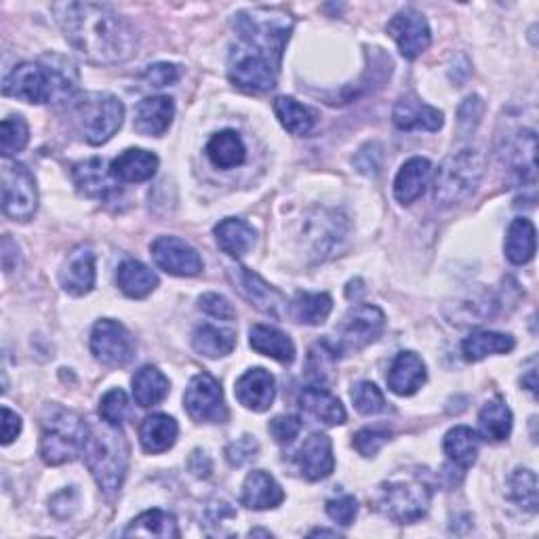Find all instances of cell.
I'll return each instance as SVG.
<instances>
[{
    "mask_svg": "<svg viewBox=\"0 0 539 539\" xmlns=\"http://www.w3.org/2000/svg\"><path fill=\"white\" fill-rule=\"evenodd\" d=\"M135 350V337L123 323L112 318H102L95 323L91 331V352L97 363L112 369L127 367L135 358Z\"/></svg>",
    "mask_w": 539,
    "mask_h": 539,
    "instance_id": "cell-12",
    "label": "cell"
},
{
    "mask_svg": "<svg viewBox=\"0 0 539 539\" xmlns=\"http://www.w3.org/2000/svg\"><path fill=\"white\" fill-rule=\"evenodd\" d=\"M59 283L68 295L83 297L95 287V253L91 247H76L59 274Z\"/></svg>",
    "mask_w": 539,
    "mask_h": 539,
    "instance_id": "cell-20",
    "label": "cell"
},
{
    "mask_svg": "<svg viewBox=\"0 0 539 539\" xmlns=\"http://www.w3.org/2000/svg\"><path fill=\"white\" fill-rule=\"evenodd\" d=\"M506 495L512 504H516L521 510L535 514L537 512V476L529 468H516L508 476Z\"/></svg>",
    "mask_w": 539,
    "mask_h": 539,
    "instance_id": "cell-45",
    "label": "cell"
},
{
    "mask_svg": "<svg viewBox=\"0 0 539 539\" xmlns=\"http://www.w3.org/2000/svg\"><path fill=\"white\" fill-rule=\"evenodd\" d=\"M478 428L491 443H502L512 432V411L502 398H493L478 413Z\"/></svg>",
    "mask_w": 539,
    "mask_h": 539,
    "instance_id": "cell-42",
    "label": "cell"
},
{
    "mask_svg": "<svg viewBox=\"0 0 539 539\" xmlns=\"http://www.w3.org/2000/svg\"><path fill=\"white\" fill-rule=\"evenodd\" d=\"M30 129L22 116H9L0 125V152L5 158L15 156L28 146Z\"/></svg>",
    "mask_w": 539,
    "mask_h": 539,
    "instance_id": "cell-47",
    "label": "cell"
},
{
    "mask_svg": "<svg viewBox=\"0 0 539 539\" xmlns=\"http://www.w3.org/2000/svg\"><path fill=\"white\" fill-rule=\"evenodd\" d=\"M194 350L207 358H222L228 356L236 346V333L232 329L201 325L192 333Z\"/></svg>",
    "mask_w": 539,
    "mask_h": 539,
    "instance_id": "cell-41",
    "label": "cell"
},
{
    "mask_svg": "<svg viewBox=\"0 0 539 539\" xmlns=\"http://www.w3.org/2000/svg\"><path fill=\"white\" fill-rule=\"evenodd\" d=\"M386 30L405 59L419 57L424 51H428L432 43V34L426 17L413 7L398 11L388 22Z\"/></svg>",
    "mask_w": 539,
    "mask_h": 539,
    "instance_id": "cell-14",
    "label": "cell"
},
{
    "mask_svg": "<svg viewBox=\"0 0 539 539\" xmlns=\"http://www.w3.org/2000/svg\"><path fill=\"white\" fill-rule=\"evenodd\" d=\"M74 121L87 144L102 146L116 135L125 121V106L110 93H85L74 102Z\"/></svg>",
    "mask_w": 539,
    "mask_h": 539,
    "instance_id": "cell-6",
    "label": "cell"
},
{
    "mask_svg": "<svg viewBox=\"0 0 539 539\" xmlns=\"http://www.w3.org/2000/svg\"><path fill=\"white\" fill-rule=\"evenodd\" d=\"M428 371L422 358L415 352H401L390 365L388 388L398 396H413L426 384Z\"/></svg>",
    "mask_w": 539,
    "mask_h": 539,
    "instance_id": "cell-24",
    "label": "cell"
},
{
    "mask_svg": "<svg viewBox=\"0 0 539 539\" xmlns=\"http://www.w3.org/2000/svg\"><path fill=\"white\" fill-rule=\"evenodd\" d=\"M173 114H175V104L171 97L167 95L146 97L144 102H139L135 108L133 127L139 135L161 137L171 127Z\"/></svg>",
    "mask_w": 539,
    "mask_h": 539,
    "instance_id": "cell-21",
    "label": "cell"
},
{
    "mask_svg": "<svg viewBox=\"0 0 539 539\" xmlns=\"http://www.w3.org/2000/svg\"><path fill=\"white\" fill-rule=\"evenodd\" d=\"M521 382H523V388H527L529 392L537 394V371L535 369H529L527 375L521 379Z\"/></svg>",
    "mask_w": 539,
    "mask_h": 539,
    "instance_id": "cell-61",
    "label": "cell"
},
{
    "mask_svg": "<svg viewBox=\"0 0 539 539\" xmlns=\"http://www.w3.org/2000/svg\"><path fill=\"white\" fill-rule=\"evenodd\" d=\"M268 432L278 445H291L302 432V419L297 415H276L268 424Z\"/></svg>",
    "mask_w": 539,
    "mask_h": 539,
    "instance_id": "cell-51",
    "label": "cell"
},
{
    "mask_svg": "<svg viewBox=\"0 0 539 539\" xmlns=\"http://www.w3.org/2000/svg\"><path fill=\"white\" fill-rule=\"evenodd\" d=\"M83 457L99 489L108 495L121 491L129 470V443L121 426L104 419L89 426Z\"/></svg>",
    "mask_w": 539,
    "mask_h": 539,
    "instance_id": "cell-2",
    "label": "cell"
},
{
    "mask_svg": "<svg viewBox=\"0 0 539 539\" xmlns=\"http://www.w3.org/2000/svg\"><path fill=\"white\" fill-rule=\"evenodd\" d=\"M516 346L514 337L495 331H476L462 342V354L468 363H478L491 354H508Z\"/></svg>",
    "mask_w": 539,
    "mask_h": 539,
    "instance_id": "cell-37",
    "label": "cell"
},
{
    "mask_svg": "<svg viewBox=\"0 0 539 539\" xmlns=\"http://www.w3.org/2000/svg\"><path fill=\"white\" fill-rule=\"evenodd\" d=\"M169 390V379L163 375V371H158L152 365L142 367L133 375V398L142 409L161 405L169 396Z\"/></svg>",
    "mask_w": 539,
    "mask_h": 539,
    "instance_id": "cell-32",
    "label": "cell"
},
{
    "mask_svg": "<svg viewBox=\"0 0 539 539\" xmlns=\"http://www.w3.org/2000/svg\"><path fill=\"white\" fill-rule=\"evenodd\" d=\"M481 116H483V99L478 95H470L464 99V104L459 106L457 110V127H459V133H462V137L470 135L478 123H481Z\"/></svg>",
    "mask_w": 539,
    "mask_h": 539,
    "instance_id": "cell-50",
    "label": "cell"
},
{
    "mask_svg": "<svg viewBox=\"0 0 539 539\" xmlns=\"http://www.w3.org/2000/svg\"><path fill=\"white\" fill-rule=\"evenodd\" d=\"M184 407L198 424H226L230 417L222 384L209 373H198L190 379Z\"/></svg>",
    "mask_w": 539,
    "mask_h": 539,
    "instance_id": "cell-11",
    "label": "cell"
},
{
    "mask_svg": "<svg viewBox=\"0 0 539 539\" xmlns=\"http://www.w3.org/2000/svg\"><path fill=\"white\" fill-rule=\"evenodd\" d=\"M392 121L401 131H438L445 123V114L424 104L415 95H405L398 99L392 110Z\"/></svg>",
    "mask_w": 539,
    "mask_h": 539,
    "instance_id": "cell-18",
    "label": "cell"
},
{
    "mask_svg": "<svg viewBox=\"0 0 539 539\" xmlns=\"http://www.w3.org/2000/svg\"><path fill=\"white\" fill-rule=\"evenodd\" d=\"M89 436V424L59 405H49L41 419V455L45 464L62 466L83 455Z\"/></svg>",
    "mask_w": 539,
    "mask_h": 539,
    "instance_id": "cell-4",
    "label": "cell"
},
{
    "mask_svg": "<svg viewBox=\"0 0 539 539\" xmlns=\"http://www.w3.org/2000/svg\"><path fill=\"white\" fill-rule=\"evenodd\" d=\"M144 81L150 85V87H156V89H163V87H171L175 85L179 78H182V68H179L177 64H169V62H161V64H154V66H148L144 70Z\"/></svg>",
    "mask_w": 539,
    "mask_h": 539,
    "instance_id": "cell-53",
    "label": "cell"
},
{
    "mask_svg": "<svg viewBox=\"0 0 539 539\" xmlns=\"http://www.w3.org/2000/svg\"><path fill=\"white\" fill-rule=\"evenodd\" d=\"M274 112L278 116V121L281 125L297 137H304L308 133H312L314 125H316V116L310 108H306L304 104H299L297 99L293 97H276L274 99Z\"/></svg>",
    "mask_w": 539,
    "mask_h": 539,
    "instance_id": "cell-43",
    "label": "cell"
},
{
    "mask_svg": "<svg viewBox=\"0 0 539 539\" xmlns=\"http://www.w3.org/2000/svg\"><path fill=\"white\" fill-rule=\"evenodd\" d=\"M285 502V491L276 478L264 470L247 474L241 493V504L249 510H274Z\"/></svg>",
    "mask_w": 539,
    "mask_h": 539,
    "instance_id": "cell-23",
    "label": "cell"
},
{
    "mask_svg": "<svg viewBox=\"0 0 539 539\" xmlns=\"http://www.w3.org/2000/svg\"><path fill=\"white\" fill-rule=\"evenodd\" d=\"M230 276H232L238 293H241L247 302L251 306H255L259 312H264L272 318H283L285 312L289 310L285 295L276 287H272L270 283H266L264 278L255 274L253 270H249L245 266H238V268L230 270Z\"/></svg>",
    "mask_w": 539,
    "mask_h": 539,
    "instance_id": "cell-15",
    "label": "cell"
},
{
    "mask_svg": "<svg viewBox=\"0 0 539 539\" xmlns=\"http://www.w3.org/2000/svg\"><path fill=\"white\" fill-rule=\"evenodd\" d=\"M384 329L386 316L382 310L371 304H356L348 310L342 325L337 327L335 344H329L333 346L337 356H350L377 342Z\"/></svg>",
    "mask_w": 539,
    "mask_h": 539,
    "instance_id": "cell-8",
    "label": "cell"
},
{
    "mask_svg": "<svg viewBox=\"0 0 539 539\" xmlns=\"http://www.w3.org/2000/svg\"><path fill=\"white\" fill-rule=\"evenodd\" d=\"M99 417L112 426H121L129 417V398L121 388L104 394L102 401H99Z\"/></svg>",
    "mask_w": 539,
    "mask_h": 539,
    "instance_id": "cell-49",
    "label": "cell"
},
{
    "mask_svg": "<svg viewBox=\"0 0 539 539\" xmlns=\"http://www.w3.org/2000/svg\"><path fill=\"white\" fill-rule=\"evenodd\" d=\"M295 462L299 472L308 481H323L335 470L333 443L327 434H312L308 441L297 451Z\"/></svg>",
    "mask_w": 539,
    "mask_h": 539,
    "instance_id": "cell-19",
    "label": "cell"
},
{
    "mask_svg": "<svg viewBox=\"0 0 539 539\" xmlns=\"http://www.w3.org/2000/svg\"><path fill=\"white\" fill-rule=\"evenodd\" d=\"M495 308H497V299L491 295V291L478 289L476 293L466 295L455 304V314L451 316L453 318L451 323H462V325L485 323L489 316H493Z\"/></svg>",
    "mask_w": 539,
    "mask_h": 539,
    "instance_id": "cell-44",
    "label": "cell"
},
{
    "mask_svg": "<svg viewBox=\"0 0 539 539\" xmlns=\"http://www.w3.org/2000/svg\"><path fill=\"white\" fill-rule=\"evenodd\" d=\"M38 209V188L30 169L5 158L3 163V211L13 222H30Z\"/></svg>",
    "mask_w": 539,
    "mask_h": 539,
    "instance_id": "cell-10",
    "label": "cell"
},
{
    "mask_svg": "<svg viewBox=\"0 0 539 539\" xmlns=\"http://www.w3.org/2000/svg\"><path fill=\"white\" fill-rule=\"evenodd\" d=\"M335 361H337V352L333 350V346L327 342V339L325 342H318L310 348L306 371L316 386L323 388L325 384L331 382Z\"/></svg>",
    "mask_w": 539,
    "mask_h": 539,
    "instance_id": "cell-46",
    "label": "cell"
},
{
    "mask_svg": "<svg viewBox=\"0 0 539 539\" xmlns=\"http://www.w3.org/2000/svg\"><path fill=\"white\" fill-rule=\"evenodd\" d=\"M350 396H352V403H354L356 411L361 415H377V413H384L388 409L384 392L379 390L373 382H358L352 388Z\"/></svg>",
    "mask_w": 539,
    "mask_h": 539,
    "instance_id": "cell-48",
    "label": "cell"
},
{
    "mask_svg": "<svg viewBox=\"0 0 539 539\" xmlns=\"http://www.w3.org/2000/svg\"><path fill=\"white\" fill-rule=\"evenodd\" d=\"M156 169H158V156L142 148L125 150L123 154H118L110 165L114 179L123 184L148 182V179L156 175Z\"/></svg>",
    "mask_w": 539,
    "mask_h": 539,
    "instance_id": "cell-25",
    "label": "cell"
},
{
    "mask_svg": "<svg viewBox=\"0 0 539 539\" xmlns=\"http://www.w3.org/2000/svg\"><path fill=\"white\" fill-rule=\"evenodd\" d=\"M234 394L245 409L255 411V413H264L272 407L274 396H276V382L274 375L266 371L264 367H255L243 373L236 379Z\"/></svg>",
    "mask_w": 539,
    "mask_h": 539,
    "instance_id": "cell-17",
    "label": "cell"
},
{
    "mask_svg": "<svg viewBox=\"0 0 539 539\" xmlns=\"http://www.w3.org/2000/svg\"><path fill=\"white\" fill-rule=\"evenodd\" d=\"M213 232H215V241L219 249L236 259L247 255L253 249L255 238H257V232L253 230V226L247 224L245 219H236V217L222 219Z\"/></svg>",
    "mask_w": 539,
    "mask_h": 539,
    "instance_id": "cell-29",
    "label": "cell"
},
{
    "mask_svg": "<svg viewBox=\"0 0 539 539\" xmlns=\"http://www.w3.org/2000/svg\"><path fill=\"white\" fill-rule=\"evenodd\" d=\"M53 13L66 41L91 64H123L137 53L139 34L135 26L106 5L57 3Z\"/></svg>",
    "mask_w": 539,
    "mask_h": 539,
    "instance_id": "cell-1",
    "label": "cell"
},
{
    "mask_svg": "<svg viewBox=\"0 0 539 539\" xmlns=\"http://www.w3.org/2000/svg\"><path fill=\"white\" fill-rule=\"evenodd\" d=\"M22 432V417L13 413L9 407H3V445H11Z\"/></svg>",
    "mask_w": 539,
    "mask_h": 539,
    "instance_id": "cell-58",
    "label": "cell"
},
{
    "mask_svg": "<svg viewBox=\"0 0 539 539\" xmlns=\"http://www.w3.org/2000/svg\"><path fill=\"white\" fill-rule=\"evenodd\" d=\"M257 453H259V443H257V438L251 434L241 436L238 441H234L226 447V459H228V464L234 468H241V466L249 464L251 459L257 457Z\"/></svg>",
    "mask_w": 539,
    "mask_h": 539,
    "instance_id": "cell-52",
    "label": "cell"
},
{
    "mask_svg": "<svg viewBox=\"0 0 539 539\" xmlns=\"http://www.w3.org/2000/svg\"><path fill=\"white\" fill-rule=\"evenodd\" d=\"M354 163L358 171L365 175H377L379 167H382V148L377 144H367L361 150H358Z\"/></svg>",
    "mask_w": 539,
    "mask_h": 539,
    "instance_id": "cell-57",
    "label": "cell"
},
{
    "mask_svg": "<svg viewBox=\"0 0 539 539\" xmlns=\"http://www.w3.org/2000/svg\"><path fill=\"white\" fill-rule=\"evenodd\" d=\"M205 152H207V158L211 161V165L217 169H224V171L241 167L247 158V148L243 144L241 135H238L236 131H230V129L215 133L209 139Z\"/></svg>",
    "mask_w": 539,
    "mask_h": 539,
    "instance_id": "cell-31",
    "label": "cell"
},
{
    "mask_svg": "<svg viewBox=\"0 0 539 539\" xmlns=\"http://www.w3.org/2000/svg\"><path fill=\"white\" fill-rule=\"evenodd\" d=\"M375 510L396 525L422 521L432 504V489L422 481L384 483L375 495Z\"/></svg>",
    "mask_w": 539,
    "mask_h": 539,
    "instance_id": "cell-7",
    "label": "cell"
},
{
    "mask_svg": "<svg viewBox=\"0 0 539 539\" xmlns=\"http://www.w3.org/2000/svg\"><path fill=\"white\" fill-rule=\"evenodd\" d=\"M327 514L331 521L342 527H350L358 514V502L352 495H344L337 499H329L327 502Z\"/></svg>",
    "mask_w": 539,
    "mask_h": 539,
    "instance_id": "cell-54",
    "label": "cell"
},
{
    "mask_svg": "<svg viewBox=\"0 0 539 539\" xmlns=\"http://www.w3.org/2000/svg\"><path fill=\"white\" fill-rule=\"evenodd\" d=\"M299 409H302L308 417H312L314 422L325 426H342L348 419L342 401L321 386L304 388V392L299 394Z\"/></svg>",
    "mask_w": 539,
    "mask_h": 539,
    "instance_id": "cell-22",
    "label": "cell"
},
{
    "mask_svg": "<svg viewBox=\"0 0 539 539\" xmlns=\"http://www.w3.org/2000/svg\"><path fill=\"white\" fill-rule=\"evenodd\" d=\"M74 186L87 198H104L112 192L114 175L104 158H89V161L76 163L72 169Z\"/></svg>",
    "mask_w": 539,
    "mask_h": 539,
    "instance_id": "cell-27",
    "label": "cell"
},
{
    "mask_svg": "<svg viewBox=\"0 0 539 539\" xmlns=\"http://www.w3.org/2000/svg\"><path fill=\"white\" fill-rule=\"evenodd\" d=\"M314 535H329V537H337V531H327V529H316V531H312V533H310V537H314Z\"/></svg>",
    "mask_w": 539,
    "mask_h": 539,
    "instance_id": "cell-62",
    "label": "cell"
},
{
    "mask_svg": "<svg viewBox=\"0 0 539 539\" xmlns=\"http://www.w3.org/2000/svg\"><path fill=\"white\" fill-rule=\"evenodd\" d=\"M333 310V299L329 293H308L299 291L293 302L289 304V314L293 316V321L302 325H323L329 314Z\"/></svg>",
    "mask_w": 539,
    "mask_h": 539,
    "instance_id": "cell-36",
    "label": "cell"
},
{
    "mask_svg": "<svg viewBox=\"0 0 539 539\" xmlns=\"http://www.w3.org/2000/svg\"><path fill=\"white\" fill-rule=\"evenodd\" d=\"M249 344L257 354L274 358V361L291 365L295 361V346L291 337L268 325H255L249 335Z\"/></svg>",
    "mask_w": 539,
    "mask_h": 539,
    "instance_id": "cell-30",
    "label": "cell"
},
{
    "mask_svg": "<svg viewBox=\"0 0 539 539\" xmlns=\"http://www.w3.org/2000/svg\"><path fill=\"white\" fill-rule=\"evenodd\" d=\"M198 306L201 310L213 318H219V321H234L236 310L228 302L224 295L219 293H205L201 299H198Z\"/></svg>",
    "mask_w": 539,
    "mask_h": 539,
    "instance_id": "cell-56",
    "label": "cell"
},
{
    "mask_svg": "<svg viewBox=\"0 0 539 539\" xmlns=\"http://www.w3.org/2000/svg\"><path fill=\"white\" fill-rule=\"evenodd\" d=\"M3 91L5 95L22 99L26 104L57 102L53 78L41 59H38V62H24L15 66L13 72L5 78Z\"/></svg>",
    "mask_w": 539,
    "mask_h": 539,
    "instance_id": "cell-13",
    "label": "cell"
},
{
    "mask_svg": "<svg viewBox=\"0 0 539 539\" xmlns=\"http://www.w3.org/2000/svg\"><path fill=\"white\" fill-rule=\"evenodd\" d=\"M485 158L476 148L451 152L434 177V203L443 209L464 203L481 184Z\"/></svg>",
    "mask_w": 539,
    "mask_h": 539,
    "instance_id": "cell-5",
    "label": "cell"
},
{
    "mask_svg": "<svg viewBox=\"0 0 539 539\" xmlns=\"http://www.w3.org/2000/svg\"><path fill=\"white\" fill-rule=\"evenodd\" d=\"M150 251L154 264L173 276H198L205 268L198 251L177 236H158Z\"/></svg>",
    "mask_w": 539,
    "mask_h": 539,
    "instance_id": "cell-16",
    "label": "cell"
},
{
    "mask_svg": "<svg viewBox=\"0 0 539 539\" xmlns=\"http://www.w3.org/2000/svg\"><path fill=\"white\" fill-rule=\"evenodd\" d=\"M234 28L238 43L262 53L276 68H281V59L293 32V19L287 11L274 7L238 11L234 15Z\"/></svg>",
    "mask_w": 539,
    "mask_h": 539,
    "instance_id": "cell-3",
    "label": "cell"
},
{
    "mask_svg": "<svg viewBox=\"0 0 539 539\" xmlns=\"http://www.w3.org/2000/svg\"><path fill=\"white\" fill-rule=\"evenodd\" d=\"M390 434L388 432H382V430H371V428H365V430H358L354 434V449L361 453L363 457H373L379 449L384 447V443L388 441Z\"/></svg>",
    "mask_w": 539,
    "mask_h": 539,
    "instance_id": "cell-55",
    "label": "cell"
},
{
    "mask_svg": "<svg viewBox=\"0 0 539 539\" xmlns=\"http://www.w3.org/2000/svg\"><path fill=\"white\" fill-rule=\"evenodd\" d=\"M443 449L449 457V462L462 470L476 464L478 449H481V438L468 426H455L445 434Z\"/></svg>",
    "mask_w": 539,
    "mask_h": 539,
    "instance_id": "cell-35",
    "label": "cell"
},
{
    "mask_svg": "<svg viewBox=\"0 0 539 539\" xmlns=\"http://www.w3.org/2000/svg\"><path fill=\"white\" fill-rule=\"evenodd\" d=\"M535 131L523 129L518 131L504 148L506 161L512 165V169L525 179H535Z\"/></svg>",
    "mask_w": 539,
    "mask_h": 539,
    "instance_id": "cell-40",
    "label": "cell"
},
{
    "mask_svg": "<svg viewBox=\"0 0 539 539\" xmlns=\"http://www.w3.org/2000/svg\"><path fill=\"white\" fill-rule=\"evenodd\" d=\"M177 434L179 426L173 417L165 413H154L139 426V443H142L146 453H165L175 445Z\"/></svg>",
    "mask_w": 539,
    "mask_h": 539,
    "instance_id": "cell-28",
    "label": "cell"
},
{
    "mask_svg": "<svg viewBox=\"0 0 539 539\" xmlns=\"http://www.w3.org/2000/svg\"><path fill=\"white\" fill-rule=\"evenodd\" d=\"M537 247V238H535V226L525 217H516L512 219V224L508 226L506 232V257L508 262L514 266H525L529 264Z\"/></svg>",
    "mask_w": 539,
    "mask_h": 539,
    "instance_id": "cell-34",
    "label": "cell"
},
{
    "mask_svg": "<svg viewBox=\"0 0 539 539\" xmlns=\"http://www.w3.org/2000/svg\"><path fill=\"white\" fill-rule=\"evenodd\" d=\"M457 468H459V466L449 464V466H445V468L441 470V474H438V476H441V483H443L447 489H455L459 483H462L464 474H457V476L453 474Z\"/></svg>",
    "mask_w": 539,
    "mask_h": 539,
    "instance_id": "cell-60",
    "label": "cell"
},
{
    "mask_svg": "<svg viewBox=\"0 0 539 539\" xmlns=\"http://www.w3.org/2000/svg\"><path fill=\"white\" fill-rule=\"evenodd\" d=\"M253 535H266V537H272L270 531H262V529H253V531H251V537H253Z\"/></svg>",
    "mask_w": 539,
    "mask_h": 539,
    "instance_id": "cell-63",
    "label": "cell"
},
{
    "mask_svg": "<svg viewBox=\"0 0 539 539\" xmlns=\"http://www.w3.org/2000/svg\"><path fill=\"white\" fill-rule=\"evenodd\" d=\"M41 62L47 66L53 78L57 102H66V99H70L78 91V85H81V72H78L76 64L70 57L59 53H45L41 57Z\"/></svg>",
    "mask_w": 539,
    "mask_h": 539,
    "instance_id": "cell-39",
    "label": "cell"
},
{
    "mask_svg": "<svg viewBox=\"0 0 539 539\" xmlns=\"http://www.w3.org/2000/svg\"><path fill=\"white\" fill-rule=\"evenodd\" d=\"M125 537H179L182 531L177 527V518L171 512L165 510H148L144 514H139L137 518L129 523V527L123 531Z\"/></svg>",
    "mask_w": 539,
    "mask_h": 539,
    "instance_id": "cell-38",
    "label": "cell"
},
{
    "mask_svg": "<svg viewBox=\"0 0 539 539\" xmlns=\"http://www.w3.org/2000/svg\"><path fill=\"white\" fill-rule=\"evenodd\" d=\"M432 165L428 158L415 156L401 167V171L396 173L394 179V198L401 205H411L415 203L419 196L424 194L428 182H430Z\"/></svg>",
    "mask_w": 539,
    "mask_h": 539,
    "instance_id": "cell-26",
    "label": "cell"
},
{
    "mask_svg": "<svg viewBox=\"0 0 539 539\" xmlns=\"http://www.w3.org/2000/svg\"><path fill=\"white\" fill-rule=\"evenodd\" d=\"M278 70L268 57L238 43L228 59V78L245 93H268L276 87Z\"/></svg>",
    "mask_w": 539,
    "mask_h": 539,
    "instance_id": "cell-9",
    "label": "cell"
},
{
    "mask_svg": "<svg viewBox=\"0 0 539 539\" xmlns=\"http://www.w3.org/2000/svg\"><path fill=\"white\" fill-rule=\"evenodd\" d=\"M19 266V247L9 234L3 236V268L5 272H13Z\"/></svg>",
    "mask_w": 539,
    "mask_h": 539,
    "instance_id": "cell-59",
    "label": "cell"
},
{
    "mask_svg": "<svg viewBox=\"0 0 539 539\" xmlns=\"http://www.w3.org/2000/svg\"><path fill=\"white\" fill-rule=\"evenodd\" d=\"M116 283L127 297L131 299H144L158 287V276L146 264L137 262V259H125L118 266Z\"/></svg>",
    "mask_w": 539,
    "mask_h": 539,
    "instance_id": "cell-33",
    "label": "cell"
}]
</instances>
